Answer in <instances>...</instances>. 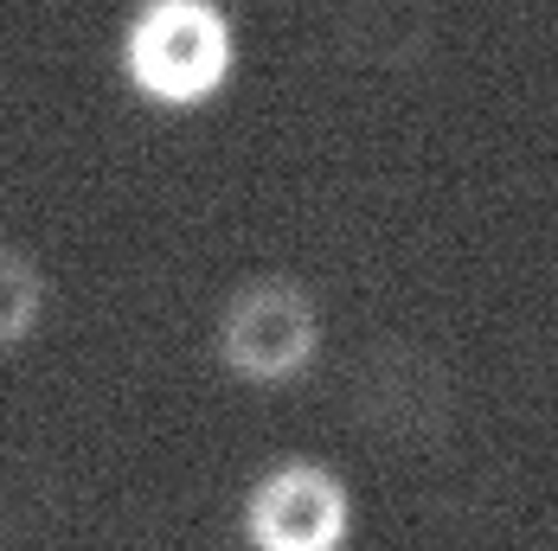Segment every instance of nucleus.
I'll use <instances>...</instances> for the list:
<instances>
[{"label":"nucleus","mask_w":558,"mask_h":551,"mask_svg":"<svg viewBox=\"0 0 558 551\" xmlns=\"http://www.w3.org/2000/svg\"><path fill=\"white\" fill-rule=\"evenodd\" d=\"M46 308H52L46 264L26 244L0 237V353H20L33 333L46 328Z\"/></svg>","instance_id":"423d86ee"},{"label":"nucleus","mask_w":558,"mask_h":551,"mask_svg":"<svg viewBox=\"0 0 558 551\" xmlns=\"http://www.w3.org/2000/svg\"><path fill=\"white\" fill-rule=\"evenodd\" d=\"M449 411H456L449 372H444V359L424 353V346L386 340L353 372V417H360V430H373V437H386V442L444 437Z\"/></svg>","instance_id":"20e7f679"},{"label":"nucleus","mask_w":558,"mask_h":551,"mask_svg":"<svg viewBox=\"0 0 558 551\" xmlns=\"http://www.w3.org/2000/svg\"><path fill=\"white\" fill-rule=\"evenodd\" d=\"M322 340H328V321H322V302L302 276H244L219 308V328H213V353H219L225 379L251 391H282L302 385L322 359Z\"/></svg>","instance_id":"f03ea898"},{"label":"nucleus","mask_w":558,"mask_h":551,"mask_svg":"<svg viewBox=\"0 0 558 551\" xmlns=\"http://www.w3.org/2000/svg\"><path fill=\"white\" fill-rule=\"evenodd\" d=\"M238 532H244V551H347L353 488L322 455H277L244 488Z\"/></svg>","instance_id":"7ed1b4c3"},{"label":"nucleus","mask_w":558,"mask_h":551,"mask_svg":"<svg viewBox=\"0 0 558 551\" xmlns=\"http://www.w3.org/2000/svg\"><path fill=\"white\" fill-rule=\"evenodd\" d=\"M122 84L148 110H206L238 71V26L219 0H135L122 26Z\"/></svg>","instance_id":"f257e3e1"},{"label":"nucleus","mask_w":558,"mask_h":551,"mask_svg":"<svg viewBox=\"0 0 558 551\" xmlns=\"http://www.w3.org/2000/svg\"><path fill=\"white\" fill-rule=\"evenodd\" d=\"M335 39L353 64L404 71L437 46V0H340Z\"/></svg>","instance_id":"39448f33"}]
</instances>
